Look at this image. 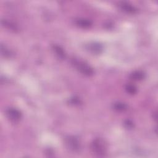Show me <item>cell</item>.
Instances as JSON below:
<instances>
[{
	"instance_id": "6da1fadb",
	"label": "cell",
	"mask_w": 158,
	"mask_h": 158,
	"mask_svg": "<svg viewBox=\"0 0 158 158\" xmlns=\"http://www.w3.org/2000/svg\"><path fill=\"white\" fill-rule=\"evenodd\" d=\"M71 62L77 70L83 75L89 77L94 74L93 69L85 62L73 58L72 59Z\"/></svg>"
},
{
	"instance_id": "7a4b0ae2",
	"label": "cell",
	"mask_w": 158,
	"mask_h": 158,
	"mask_svg": "<svg viewBox=\"0 0 158 158\" xmlns=\"http://www.w3.org/2000/svg\"><path fill=\"white\" fill-rule=\"evenodd\" d=\"M91 149L94 154L99 156H104L107 150L105 142L101 138H96L92 142Z\"/></svg>"
},
{
	"instance_id": "3957f363",
	"label": "cell",
	"mask_w": 158,
	"mask_h": 158,
	"mask_svg": "<svg viewBox=\"0 0 158 158\" xmlns=\"http://www.w3.org/2000/svg\"><path fill=\"white\" fill-rule=\"evenodd\" d=\"M65 144L68 149L73 151H77L80 148L79 140L73 136H67L65 138Z\"/></svg>"
},
{
	"instance_id": "277c9868",
	"label": "cell",
	"mask_w": 158,
	"mask_h": 158,
	"mask_svg": "<svg viewBox=\"0 0 158 158\" xmlns=\"http://www.w3.org/2000/svg\"><path fill=\"white\" fill-rule=\"evenodd\" d=\"M7 118L12 122L16 123L19 122L22 117L20 112L15 108H9L6 111Z\"/></svg>"
},
{
	"instance_id": "5b68a950",
	"label": "cell",
	"mask_w": 158,
	"mask_h": 158,
	"mask_svg": "<svg viewBox=\"0 0 158 158\" xmlns=\"http://www.w3.org/2000/svg\"><path fill=\"white\" fill-rule=\"evenodd\" d=\"M86 49L91 52L96 54L101 53L103 50V46L99 43H90L86 46Z\"/></svg>"
},
{
	"instance_id": "8992f818",
	"label": "cell",
	"mask_w": 158,
	"mask_h": 158,
	"mask_svg": "<svg viewBox=\"0 0 158 158\" xmlns=\"http://www.w3.org/2000/svg\"><path fill=\"white\" fill-rule=\"evenodd\" d=\"M118 6L121 10L127 13L135 14L137 11V9L135 8V7L126 2H121L119 3Z\"/></svg>"
},
{
	"instance_id": "52a82bcc",
	"label": "cell",
	"mask_w": 158,
	"mask_h": 158,
	"mask_svg": "<svg viewBox=\"0 0 158 158\" xmlns=\"http://www.w3.org/2000/svg\"><path fill=\"white\" fill-rule=\"evenodd\" d=\"M75 23L77 26L84 28H89L92 25L91 21L86 19H77L75 20Z\"/></svg>"
},
{
	"instance_id": "ba28073f",
	"label": "cell",
	"mask_w": 158,
	"mask_h": 158,
	"mask_svg": "<svg viewBox=\"0 0 158 158\" xmlns=\"http://www.w3.org/2000/svg\"><path fill=\"white\" fill-rule=\"evenodd\" d=\"M145 77V74L143 72L140 70H135L131 72L130 75V78L131 80L135 81H139L144 79Z\"/></svg>"
},
{
	"instance_id": "9c48e42d",
	"label": "cell",
	"mask_w": 158,
	"mask_h": 158,
	"mask_svg": "<svg viewBox=\"0 0 158 158\" xmlns=\"http://www.w3.org/2000/svg\"><path fill=\"white\" fill-rule=\"evenodd\" d=\"M53 50L55 52L56 56L61 59H63L65 58V52L64 51V49L59 46H57V45H54L53 46Z\"/></svg>"
},
{
	"instance_id": "30bf717a",
	"label": "cell",
	"mask_w": 158,
	"mask_h": 158,
	"mask_svg": "<svg viewBox=\"0 0 158 158\" xmlns=\"http://www.w3.org/2000/svg\"><path fill=\"white\" fill-rule=\"evenodd\" d=\"M113 108L117 111L122 112L127 109V105L122 102H115L113 104Z\"/></svg>"
},
{
	"instance_id": "8fae6325",
	"label": "cell",
	"mask_w": 158,
	"mask_h": 158,
	"mask_svg": "<svg viewBox=\"0 0 158 158\" xmlns=\"http://www.w3.org/2000/svg\"><path fill=\"white\" fill-rule=\"evenodd\" d=\"M1 23L2 24V25H4V27H6V28L10 29V30H16L17 29V27L15 26V25H14L13 23L9 22L6 20H1Z\"/></svg>"
},
{
	"instance_id": "7c38bea8",
	"label": "cell",
	"mask_w": 158,
	"mask_h": 158,
	"mask_svg": "<svg viewBox=\"0 0 158 158\" xmlns=\"http://www.w3.org/2000/svg\"><path fill=\"white\" fill-rule=\"evenodd\" d=\"M125 90L126 91L130 94H134L136 93L137 91V88L136 87L133 85H131V84H127L126 86H125Z\"/></svg>"
},
{
	"instance_id": "4fadbf2b",
	"label": "cell",
	"mask_w": 158,
	"mask_h": 158,
	"mask_svg": "<svg viewBox=\"0 0 158 158\" xmlns=\"http://www.w3.org/2000/svg\"><path fill=\"white\" fill-rule=\"evenodd\" d=\"M1 51L2 54L5 57H9L11 55L10 51L7 49L5 46H3L2 44L1 46Z\"/></svg>"
},
{
	"instance_id": "5bb4252c",
	"label": "cell",
	"mask_w": 158,
	"mask_h": 158,
	"mask_svg": "<svg viewBox=\"0 0 158 158\" xmlns=\"http://www.w3.org/2000/svg\"><path fill=\"white\" fill-rule=\"evenodd\" d=\"M124 125L125 126V127H126L127 128H129V129L132 128L133 127V122H132L131 120H125V122H124Z\"/></svg>"
},
{
	"instance_id": "9a60e30c",
	"label": "cell",
	"mask_w": 158,
	"mask_h": 158,
	"mask_svg": "<svg viewBox=\"0 0 158 158\" xmlns=\"http://www.w3.org/2000/svg\"><path fill=\"white\" fill-rule=\"evenodd\" d=\"M70 102L72 104H73V105H77V104H78L80 103V100L77 98H70Z\"/></svg>"
}]
</instances>
